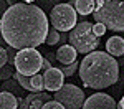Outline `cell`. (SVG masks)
I'll list each match as a JSON object with an SVG mask.
<instances>
[{
    "instance_id": "6da1fadb",
    "label": "cell",
    "mask_w": 124,
    "mask_h": 109,
    "mask_svg": "<svg viewBox=\"0 0 124 109\" xmlns=\"http://www.w3.org/2000/svg\"><path fill=\"white\" fill-rule=\"evenodd\" d=\"M46 13L33 3H17L0 18V31L5 43L15 50L37 48L45 43L48 33Z\"/></svg>"
},
{
    "instance_id": "7a4b0ae2",
    "label": "cell",
    "mask_w": 124,
    "mask_h": 109,
    "mask_svg": "<svg viewBox=\"0 0 124 109\" xmlns=\"http://www.w3.org/2000/svg\"><path fill=\"white\" fill-rule=\"evenodd\" d=\"M119 65L114 56L106 55V51L88 53L79 65V78L85 86L91 89H104L117 83Z\"/></svg>"
},
{
    "instance_id": "3957f363",
    "label": "cell",
    "mask_w": 124,
    "mask_h": 109,
    "mask_svg": "<svg viewBox=\"0 0 124 109\" xmlns=\"http://www.w3.org/2000/svg\"><path fill=\"white\" fill-rule=\"evenodd\" d=\"M93 17L106 30L124 31V0H94Z\"/></svg>"
},
{
    "instance_id": "277c9868",
    "label": "cell",
    "mask_w": 124,
    "mask_h": 109,
    "mask_svg": "<svg viewBox=\"0 0 124 109\" xmlns=\"http://www.w3.org/2000/svg\"><path fill=\"white\" fill-rule=\"evenodd\" d=\"M68 41L79 53H91L99 46V38L93 33V23L81 22L70 30Z\"/></svg>"
},
{
    "instance_id": "5b68a950",
    "label": "cell",
    "mask_w": 124,
    "mask_h": 109,
    "mask_svg": "<svg viewBox=\"0 0 124 109\" xmlns=\"http://www.w3.org/2000/svg\"><path fill=\"white\" fill-rule=\"evenodd\" d=\"M50 22H51V28H55L56 31H63L66 33L71 28H75L76 25V10L71 3H58L50 13Z\"/></svg>"
},
{
    "instance_id": "8992f818",
    "label": "cell",
    "mask_w": 124,
    "mask_h": 109,
    "mask_svg": "<svg viewBox=\"0 0 124 109\" xmlns=\"http://www.w3.org/2000/svg\"><path fill=\"white\" fill-rule=\"evenodd\" d=\"M41 63H43V55H40V51H37L35 48H25L17 51L13 65L18 73L25 76H33L40 71Z\"/></svg>"
},
{
    "instance_id": "52a82bcc",
    "label": "cell",
    "mask_w": 124,
    "mask_h": 109,
    "mask_svg": "<svg viewBox=\"0 0 124 109\" xmlns=\"http://www.w3.org/2000/svg\"><path fill=\"white\" fill-rule=\"evenodd\" d=\"M53 99L58 101L66 109H81L85 104V93L75 84H63L61 88L55 91Z\"/></svg>"
},
{
    "instance_id": "ba28073f",
    "label": "cell",
    "mask_w": 124,
    "mask_h": 109,
    "mask_svg": "<svg viewBox=\"0 0 124 109\" xmlns=\"http://www.w3.org/2000/svg\"><path fill=\"white\" fill-rule=\"evenodd\" d=\"M81 109H117V106L113 96L106 93H96L88 99H85V104Z\"/></svg>"
},
{
    "instance_id": "9c48e42d",
    "label": "cell",
    "mask_w": 124,
    "mask_h": 109,
    "mask_svg": "<svg viewBox=\"0 0 124 109\" xmlns=\"http://www.w3.org/2000/svg\"><path fill=\"white\" fill-rule=\"evenodd\" d=\"M63 81H65V74L61 73L60 68L51 66L46 73H43V84H45V89L48 91H58L65 84Z\"/></svg>"
},
{
    "instance_id": "30bf717a",
    "label": "cell",
    "mask_w": 124,
    "mask_h": 109,
    "mask_svg": "<svg viewBox=\"0 0 124 109\" xmlns=\"http://www.w3.org/2000/svg\"><path fill=\"white\" fill-rule=\"evenodd\" d=\"M51 99H53V96L48 93H43V91L30 93V94H27V98H23V104L27 109H41L43 104L46 101H51Z\"/></svg>"
},
{
    "instance_id": "8fae6325",
    "label": "cell",
    "mask_w": 124,
    "mask_h": 109,
    "mask_svg": "<svg viewBox=\"0 0 124 109\" xmlns=\"http://www.w3.org/2000/svg\"><path fill=\"white\" fill-rule=\"evenodd\" d=\"M76 53L78 51L71 45H61L58 48V51L55 53V56H56V59L61 65H70V63L76 61Z\"/></svg>"
},
{
    "instance_id": "7c38bea8",
    "label": "cell",
    "mask_w": 124,
    "mask_h": 109,
    "mask_svg": "<svg viewBox=\"0 0 124 109\" xmlns=\"http://www.w3.org/2000/svg\"><path fill=\"white\" fill-rule=\"evenodd\" d=\"M106 50L111 56H121L124 55V40L121 36H111L106 43Z\"/></svg>"
},
{
    "instance_id": "4fadbf2b",
    "label": "cell",
    "mask_w": 124,
    "mask_h": 109,
    "mask_svg": "<svg viewBox=\"0 0 124 109\" xmlns=\"http://www.w3.org/2000/svg\"><path fill=\"white\" fill-rule=\"evenodd\" d=\"M18 108V98L12 93L2 91L0 93V109H17Z\"/></svg>"
},
{
    "instance_id": "5bb4252c",
    "label": "cell",
    "mask_w": 124,
    "mask_h": 109,
    "mask_svg": "<svg viewBox=\"0 0 124 109\" xmlns=\"http://www.w3.org/2000/svg\"><path fill=\"white\" fill-rule=\"evenodd\" d=\"M73 7L79 15H89L94 10V0H73Z\"/></svg>"
},
{
    "instance_id": "9a60e30c",
    "label": "cell",
    "mask_w": 124,
    "mask_h": 109,
    "mask_svg": "<svg viewBox=\"0 0 124 109\" xmlns=\"http://www.w3.org/2000/svg\"><path fill=\"white\" fill-rule=\"evenodd\" d=\"M2 91H7V93H12L15 94L17 98H20L23 94V88L18 84V81L15 78H10V79H5L3 84H2Z\"/></svg>"
},
{
    "instance_id": "2e32d148",
    "label": "cell",
    "mask_w": 124,
    "mask_h": 109,
    "mask_svg": "<svg viewBox=\"0 0 124 109\" xmlns=\"http://www.w3.org/2000/svg\"><path fill=\"white\" fill-rule=\"evenodd\" d=\"M30 81H31V93H40L45 89V84H43V74L41 73H37L33 76H30Z\"/></svg>"
},
{
    "instance_id": "e0dca14e",
    "label": "cell",
    "mask_w": 124,
    "mask_h": 109,
    "mask_svg": "<svg viewBox=\"0 0 124 109\" xmlns=\"http://www.w3.org/2000/svg\"><path fill=\"white\" fill-rule=\"evenodd\" d=\"M15 79L18 81V84L22 86L23 89H27L28 93H31L33 89H31V81H30V76H25V74H22V73H15Z\"/></svg>"
},
{
    "instance_id": "ac0fdd59",
    "label": "cell",
    "mask_w": 124,
    "mask_h": 109,
    "mask_svg": "<svg viewBox=\"0 0 124 109\" xmlns=\"http://www.w3.org/2000/svg\"><path fill=\"white\" fill-rule=\"evenodd\" d=\"M60 2H61V0H38V7L43 10L45 13H50Z\"/></svg>"
},
{
    "instance_id": "d6986e66",
    "label": "cell",
    "mask_w": 124,
    "mask_h": 109,
    "mask_svg": "<svg viewBox=\"0 0 124 109\" xmlns=\"http://www.w3.org/2000/svg\"><path fill=\"white\" fill-rule=\"evenodd\" d=\"M58 41H60V31H56L55 28H48L45 43H46V45H50V46H53V45H56Z\"/></svg>"
},
{
    "instance_id": "ffe728a7",
    "label": "cell",
    "mask_w": 124,
    "mask_h": 109,
    "mask_svg": "<svg viewBox=\"0 0 124 109\" xmlns=\"http://www.w3.org/2000/svg\"><path fill=\"white\" fill-rule=\"evenodd\" d=\"M79 68V63L78 61H73V63H70V65H63L61 66V73L65 74V76H73L75 73H76V69Z\"/></svg>"
},
{
    "instance_id": "44dd1931",
    "label": "cell",
    "mask_w": 124,
    "mask_h": 109,
    "mask_svg": "<svg viewBox=\"0 0 124 109\" xmlns=\"http://www.w3.org/2000/svg\"><path fill=\"white\" fill-rule=\"evenodd\" d=\"M13 76V66L12 65H5L0 68V81H5V79H10Z\"/></svg>"
},
{
    "instance_id": "7402d4cb",
    "label": "cell",
    "mask_w": 124,
    "mask_h": 109,
    "mask_svg": "<svg viewBox=\"0 0 124 109\" xmlns=\"http://www.w3.org/2000/svg\"><path fill=\"white\" fill-rule=\"evenodd\" d=\"M7 63L13 66V63H15V56H17V50L12 48V46H7Z\"/></svg>"
},
{
    "instance_id": "603a6c76",
    "label": "cell",
    "mask_w": 124,
    "mask_h": 109,
    "mask_svg": "<svg viewBox=\"0 0 124 109\" xmlns=\"http://www.w3.org/2000/svg\"><path fill=\"white\" fill-rule=\"evenodd\" d=\"M41 109H66L65 106H61L58 101H55V99H51V101H46L45 104H43V108Z\"/></svg>"
},
{
    "instance_id": "cb8c5ba5",
    "label": "cell",
    "mask_w": 124,
    "mask_h": 109,
    "mask_svg": "<svg viewBox=\"0 0 124 109\" xmlns=\"http://www.w3.org/2000/svg\"><path fill=\"white\" fill-rule=\"evenodd\" d=\"M93 33L99 38V36H103V35L106 33V27L103 25V23H94V25H93Z\"/></svg>"
},
{
    "instance_id": "d4e9b609",
    "label": "cell",
    "mask_w": 124,
    "mask_h": 109,
    "mask_svg": "<svg viewBox=\"0 0 124 109\" xmlns=\"http://www.w3.org/2000/svg\"><path fill=\"white\" fill-rule=\"evenodd\" d=\"M7 65V50L3 46H0V68Z\"/></svg>"
},
{
    "instance_id": "484cf974",
    "label": "cell",
    "mask_w": 124,
    "mask_h": 109,
    "mask_svg": "<svg viewBox=\"0 0 124 109\" xmlns=\"http://www.w3.org/2000/svg\"><path fill=\"white\" fill-rule=\"evenodd\" d=\"M51 68V61H48L46 58H43V63H41V68H40V73L43 74V73H46L48 69Z\"/></svg>"
},
{
    "instance_id": "4316f807",
    "label": "cell",
    "mask_w": 124,
    "mask_h": 109,
    "mask_svg": "<svg viewBox=\"0 0 124 109\" xmlns=\"http://www.w3.org/2000/svg\"><path fill=\"white\" fill-rule=\"evenodd\" d=\"M8 8V3H7V0H0V18H2V15L7 12Z\"/></svg>"
},
{
    "instance_id": "83f0119b",
    "label": "cell",
    "mask_w": 124,
    "mask_h": 109,
    "mask_svg": "<svg viewBox=\"0 0 124 109\" xmlns=\"http://www.w3.org/2000/svg\"><path fill=\"white\" fill-rule=\"evenodd\" d=\"M58 43H65V45H66V33H63V31L60 33V41H58Z\"/></svg>"
},
{
    "instance_id": "f1b7e54d",
    "label": "cell",
    "mask_w": 124,
    "mask_h": 109,
    "mask_svg": "<svg viewBox=\"0 0 124 109\" xmlns=\"http://www.w3.org/2000/svg\"><path fill=\"white\" fill-rule=\"evenodd\" d=\"M17 109H27V108H25V104H23V98H22V96L18 98V108H17Z\"/></svg>"
},
{
    "instance_id": "f546056e",
    "label": "cell",
    "mask_w": 124,
    "mask_h": 109,
    "mask_svg": "<svg viewBox=\"0 0 124 109\" xmlns=\"http://www.w3.org/2000/svg\"><path fill=\"white\" fill-rule=\"evenodd\" d=\"M45 55H46V59H48V61H55V59H56V56H55L53 53H45Z\"/></svg>"
},
{
    "instance_id": "4dcf8cb0",
    "label": "cell",
    "mask_w": 124,
    "mask_h": 109,
    "mask_svg": "<svg viewBox=\"0 0 124 109\" xmlns=\"http://www.w3.org/2000/svg\"><path fill=\"white\" fill-rule=\"evenodd\" d=\"M7 3H8V7H12V5H17V3H20L18 0H7Z\"/></svg>"
},
{
    "instance_id": "1f68e13d",
    "label": "cell",
    "mask_w": 124,
    "mask_h": 109,
    "mask_svg": "<svg viewBox=\"0 0 124 109\" xmlns=\"http://www.w3.org/2000/svg\"><path fill=\"white\" fill-rule=\"evenodd\" d=\"M5 45H7V43H5V40H3V36H2V31H0V46L5 48Z\"/></svg>"
},
{
    "instance_id": "d6a6232c",
    "label": "cell",
    "mask_w": 124,
    "mask_h": 109,
    "mask_svg": "<svg viewBox=\"0 0 124 109\" xmlns=\"http://www.w3.org/2000/svg\"><path fill=\"white\" fill-rule=\"evenodd\" d=\"M119 109H124V96H123V99L119 101Z\"/></svg>"
},
{
    "instance_id": "836d02e7",
    "label": "cell",
    "mask_w": 124,
    "mask_h": 109,
    "mask_svg": "<svg viewBox=\"0 0 124 109\" xmlns=\"http://www.w3.org/2000/svg\"><path fill=\"white\" fill-rule=\"evenodd\" d=\"M22 2H25V3H30V2H35V0H22Z\"/></svg>"
}]
</instances>
